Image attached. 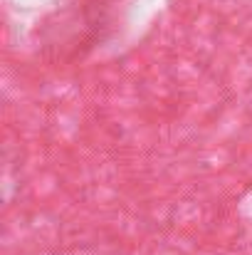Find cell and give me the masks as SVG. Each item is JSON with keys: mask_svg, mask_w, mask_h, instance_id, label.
Listing matches in <instances>:
<instances>
[]
</instances>
